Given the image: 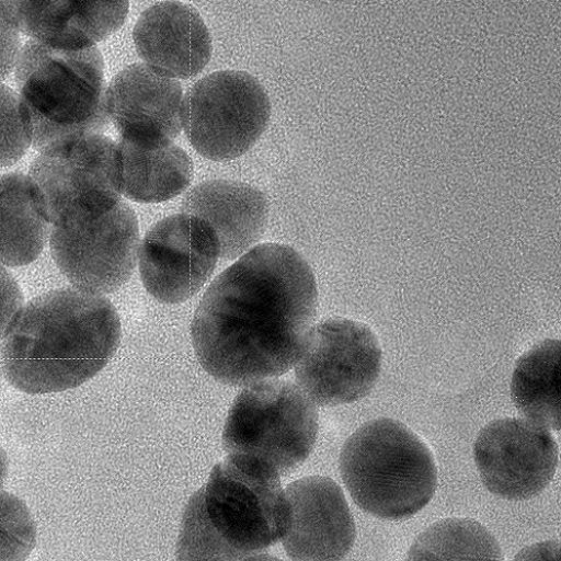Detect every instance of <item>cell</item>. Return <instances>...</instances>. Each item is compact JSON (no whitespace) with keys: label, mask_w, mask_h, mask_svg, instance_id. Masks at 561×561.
Instances as JSON below:
<instances>
[{"label":"cell","mask_w":561,"mask_h":561,"mask_svg":"<svg viewBox=\"0 0 561 561\" xmlns=\"http://www.w3.org/2000/svg\"><path fill=\"white\" fill-rule=\"evenodd\" d=\"M314 274L294 249L253 248L213 283L191 334L199 365L216 380L248 386L289 373L317 313Z\"/></svg>","instance_id":"6da1fadb"},{"label":"cell","mask_w":561,"mask_h":561,"mask_svg":"<svg viewBox=\"0 0 561 561\" xmlns=\"http://www.w3.org/2000/svg\"><path fill=\"white\" fill-rule=\"evenodd\" d=\"M122 335L118 313L104 296L51 291L18 313L0 345V367L30 394L75 389L108 365Z\"/></svg>","instance_id":"7a4b0ae2"},{"label":"cell","mask_w":561,"mask_h":561,"mask_svg":"<svg viewBox=\"0 0 561 561\" xmlns=\"http://www.w3.org/2000/svg\"><path fill=\"white\" fill-rule=\"evenodd\" d=\"M290 520L279 474L253 457L228 455L188 501L178 541L180 560L262 558Z\"/></svg>","instance_id":"3957f363"},{"label":"cell","mask_w":561,"mask_h":561,"mask_svg":"<svg viewBox=\"0 0 561 561\" xmlns=\"http://www.w3.org/2000/svg\"><path fill=\"white\" fill-rule=\"evenodd\" d=\"M15 80L38 151L100 135L110 123L104 59L96 47L65 50L32 39L19 53Z\"/></svg>","instance_id":"277c9868"},{"label":"cell","mask_w":561,"mask_h":561,"mask_svg":"<svg viewBox=\"0 0 561 561\" xmlns=\"http://www.w3.org/2000/svg\"><path fill=\"white\" fill-rule=\"evenodd\" d=\"M344 485L356 505L385 519L414 516L433 499L437 470L433 455L407 425L374 420L346 440L340 458Z\"/></svg>","instance_id":"5b68a950"},{"label":"cell","mask_w":561,"mask_h":561,"mask_svg":"<svg viewBox=\"0 0 561 561\" xmlns=\"http://www.w3.org/2000/svg\"><path fill=\"white\" fill-rule=\"evenodd\" d=\"M318 419L316 404L299 386L264 379L237 396L224 428V449L253 457L286 476L310 456Z\"/></svg>","instance_id":"8992f818"},{"label":"cell","mask_w":561,"mask_h":561,"mask_svg":"<svg viewBox=\"0 0 561 561\" xmlns=\"http://www.w3.org/2000/svg\"><path fill=\"white\" fill-rule=\"evenodd\" d=\"M27 176L38 210L54 226L105 214L122 202L118 144L101 134L43 150Z\"/></svg>","instance_id":"52a82bcc"},{"label":"cell","mask_w":561,"mask_h":561,"mask_svg":"<svg viewBox=\"0 0 561 561\" xmlns=\"http://www.w3.org/2000/svg\"><path fill=\"white\" fill-rule=\"evenodd\" d=\"M271 119V101L259 80L245 71L214 72L184 98L185 134L204 157L224 162L247 153Z\"/></svg>","instance_id":"ba28073f"},{"label":"cell","mask_w":561,"mask_h":561,"mask_svg":"<svg viewBox=\"0 0 561 561\" xmlns=\"http://www.w3.org/2000/svg\"><path fill=\"white\" fill-rule=\"evenodd\" d=\"M382 350L366 324L331 318L311 328L298 363L299 387L319 407L352 404L376 386Z\"/></svg>","instance_id":"9c48e42d"},{"label":"cell","mask_w":561,"mask_h":561,"mask_svg":"<svg viewBox=\"0 0 561 561\" xmlns=\"http://www.w3.org/2000/svg\"><path fill=\"white\" fill-rule=\"evenodd\" d=\"M139 243L138 218L123 202L105 214L56 225L50 232L54 261L69 283L102 296L131 278Z\"/></svg>","instance_id":"30bf717a"},{"label":"cell","mask_w":561,"mask_h":561,"mask_svg":"<svg viewBox=\"0 0 561 561\" xmlns=\"http://www.w3.org/2000/svg\"><path fill=\"white\" fill-rule=\"evenodd\" d=\"M139 253L145 289L159 302L175 305L206 286L220 257V244L209 222L183 213L151 227Z\"/></svg>","instance_id":"8fae6325"},{"label":"cell","mask_w":561,"mask_h":561,"mask_svg":"<svg viewBox=\"0 0 561 561\" xmlns=\"http://www.w3.org/2000/svg\"><path fill=\"white\" fill-rule=\"evenodd\" d=\"M473 456L488 490L508 501L539 495L558 466V446L548 428L519 419L486 425L476 439Z\"/></svg>","instance_id":"7c38bea8"},{"label":"cell","mask_w":561,"mask_h":561,"mask_svg":"<svg viewBox=\"0 0 561 561\" xmlns=\"http://www.w3.org/2000/svg\"><path fill=\"white\" fill-rule=\"evenodd\" d=\"M107 112L122 140L144 149L173 144L184 126V93L178 79L145 64L119 71L106 92Z\"/></svg>","instance_id":"4fadbf2b"},{"label":"cell","mask_w":561,"mask_h":561,"mask_svg":"<svg viewBox=\"0 0 561 561\" xmlns=\"http://www.w3.org/2000/svg\"><path fill=\"white\" fill-rule=\"evenodd\" d=\"M8 20L38 44L65 50L95 47L122 28L129 0H0Z\"/></svg>","instance_id":"5bb4252c"},{"label":"cell","mask_w":561,"mask_h":561,"mask_svg":"<svg viewBox=\"0 0 561 561\" xmlns=\"http://www.w3.org/2000/svg\"><path fill=\"white\" fill-rule=\"evenodd\" d=\"M286 496L290 520L283 538L294 560H341L356 538L354 518L339 484L327 477H306L290 484Z\"/></svg>","instance_id":"9a60e30c"},{"label":"cell","mask_w":561,"mask_h":561,"mask_svg":"<svg viewBox=\"0 0 561 561\" xmlns=\"http://www.w3.org/2000/svg\"><path fill=\"white\" fill-rule=\"evenodd\" d=\"M134 39L146 66L178 80L202 73L214 53L213 37L203 16L176 0L146 10L135 26Z\"/></svg>","instance_id":"2e32d148"},{"label":"cell","mask_w":561,"mask_h":561,"mask_svg":"<svg viewBox=\"0 0 561 561\" xmlns=\"http://www.w3.org/2000/svg\"><path fill=\"white\" fill-rule=\"evenodd\" d=\"M182 211L209 222L219 239L220 259L232 261L260 242L267 227L270 207L267 197L257 187L215 180L188 191Z\"/></svg>","instance_id":"e0dca14e"},{"label":"cell","mask_w":561,"mask_h":561,"mask_svg":"<svg viewBox=\"0 0 561 561\" xmlns=\"http://www.w3.org/2000/svg\"><path fill=\"white\" fill-rule=\"evenodd\" d=\"M123 194L135 203L159 204L179 196L191 184L193 162L174 145L144 149L119 141Z\"/></svg>","instance_id":"ac0fdd59"},{"label":"cell","mask_w":561,"mask_h":561,"mask_svg":"<svg viewBox=\"0 0 561 561\" xmlns=\"http://www.w3.org/2000/svg\"><path fill=\"white\" fill-rule=\"evenodd\" d=\"M49 225L27 175H0V264L19 267L36 261L48 242Z\"/></svg>","instance_id":"d6986e66"},{"label":"cell","mask_w":561,"mask_h":561,"mask_svg":"<svg viewBox=\"0 0 561 561\" xmlns=\"http://www.w3.org/2000/svg\"><path fill=\"white\" fill-rule=\"evenodd\" d=\"M560 341L546 340L516 363L511 396L526 420L560 431Z\"/></svg>","instance_id":"ffe728a7"},{"label":"cell","mask_w":561,"mask_h":561,"mask_svg":"<svg viewBox=\"0 0 561 561\" xmlns=\"http://www.w3.org/2000/svg\"><path fill=\"white\" fill-rule=\"evenodd\" d=\"M494 536L476 520L450 518L423 533L410 550V560H502Z\"/></svg>","instance_id":"44dd1931"},{"label":"cell","mask_w":561,"mask_h":561,"mask_svg":"<svg viewBox=\"0 0 561 561\" xmlns=\"http://www.w3.org/2000/svg\"><path fill=\"white\" fill-rule=\"evenodd\" d=\"M36 545V525L27 505L0 491V560H25Z\"/></svg>","instance_id":"7402d4cb"},{"label":"cell","mask_w":561,"mask_h":561,"mask_svg":"<svg viewBox=\"0 0 561 561\" xmlns=\"http://www.w3.org/2000/svg\"><path fill=\"white\" fill-rule=\"evenodd\" d=\"M31 144V126L21 98L0 82V169L18 163Z\"/></svg>","instance_id":"603a6c76"},{"label":"cell","mask_w":561,"mask_h":561,"mask_svg":"<svg viewBox=\"0 0 561 561\" xmlns=\"http://www.w3.org/2000/svg\"><path fill=\"white\" fill-rule=\"evenodd\" d=\"M24 306V296L13 275L0 264V340Z\"/></svg>","instance_id":"cb8c5ba5"},{"label":"cell","mask_w":561,"mask_h":561,"mask_svg":"<svg viewBox=\"0 0 561 561\" xmlns=\"http://www.w3.org/2000/svg\"><path fill=\"white\" fill-rule=\"evenodd\" d=\"M20 44L19 31L0 8V82L7 79L15 67Z\"/></svg>","instance_id":"d4e9b609"},{"label":"cell","mask_w":561,"mask_h":561,"mask_svg":"<svg viewBox=\"0 0 561 561\" xmlns=\"http://www.w3.org/2000/svg\"><path fill=\"white\" fill-rule=\"evenodd\" d=\"M8 474H9V458H8V455L4 450V448L2 447V445H0V491H2V489L4 488Z\"/></svg>","instance_id":"484cf974"},{"label":"cell","mask_w":561,"mask_h":561,"mask_svg":"<svg viewBox=\"0 0 561 561\" xmlns=\"http://www.w3.org/2000/svg\"><path fill=\"white\" fill-rule=\"evenodd\" d=\"M0 386H2V383H0Z\"/></svg>","instance_id":"4316f807"}]
</instances>
